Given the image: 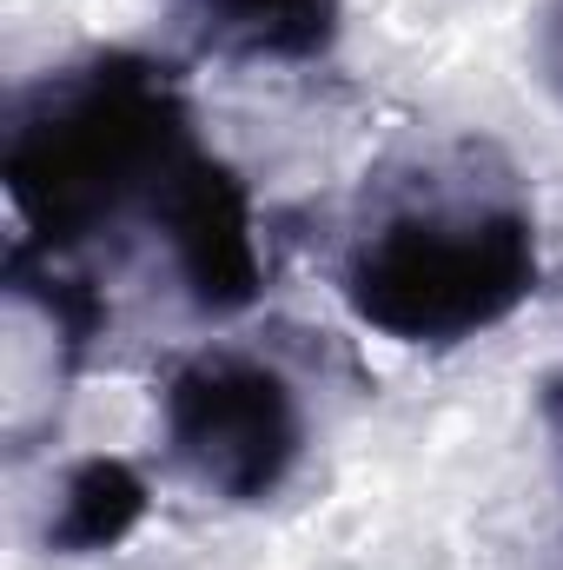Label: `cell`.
I'll use <instances>...</instances> for the list:
<instances>
[{
    "instance_id": "obj_1",
    "label": "cell",
    "mask_w": 563,
    "mask_h": 570,
    "mask_svg": "<svg viewBox=\"0 0 563 570\" xmlns=\"http://www.w3.org/2000/svg\"><path fill=\"white\" fill-rule=\"evenodd\" d=\"M192 153L199 134L179 73L152 53L107 47L13 100L0 179L20 239L53 259H80L93 246H120L127 226L152 233Z\"/></svg>"
},
{
    "instance_id": "obj_2",
    "label": "cell",
    "mask_w": 563,
    "mask_h": 570,
    "mask_svg": "<svg viewBox=\"0 0 563 570\" xmlns=\"http://www.w3.org/2000/svg\"><path fill=\"white\" fill-rule=\"evenodd\" d=\"M537 279V213L504 186V173L418 179L352 233L338 266V292L358 325L431 352L504 325Z\"/></svg>"
},
{
    "instance_id": "obj_3",
    "label": "cell",
    "mask_w": 563,
    "mask_h": 570,
    "mask_svg": "<svg viewBox=\"0 0 563 570\" xmlns=\"http://www.w3.org/2000/svg\"><path fill=\"white\" fill-rule=\"evenodd\" d=\"M159 431L172 464L226 504L279 498L305 458L298 392L253 352H192L159 392Z\"/></svg>"
},
{
    "instance_id": "obj_4",
    "label": "cell",
    "mask_w": 563,
    "mask_h": 570,
    "mask_svg": "<svg viewBox=\"0 0 563 570\" xmlns=\"http://www.w3.org/2000/svg\"><path fill=\"white\" fill-rule=\"evenodd\" d=\"M166 266L179 292L206 312V318H233L246 305H259L266 266H259V226H253V193L246 179L219 159V153H192L186 173L172 179L159 226H152Z\"/></svg>"
},
{
    "instance_id": "obj_5",
    "label": "cell",
    "mask_w": 563,
    "mask_h": 570,
    "mask_svg": "<svg viewBox=\"0 0 563 570\" xmlns=\"http://www.w3.org/2000/svg\"><path fill=\"white\" fill-rule=\"evenodd\" d=\"M199 53L239 67H312L338 47L345 0H172Z\"/></svg>"
},
{
    "instance_id": "obj_6",
    "label": "cell",
    "mask_w": 563,
    "mask_h": 570,
    "mask_svg": "<svg viewBox=\"0 0 563 570\" xmlns=\"http://www.w3.org/2000/svg\"><path fill=\"white\" fill-rule=\"evenodd\" d=\"M152 511V491L127 458H80L67 464L60 491H53V511H47V551L53 558H100V551H120Z\"/></svg>"
},
{
    "instance_id": "obj_7",
    "label": "cell",
    "mask_w": 563,
    "mask_h": 570,
    "mask_svg": "<svg viewBox=\"0 0 563 570\" xmlns=\"http://www.w3.org/2000/svg\"><path fill=\"white\" fill-rule=\"evenodd\" d=\"M0 279H7V292H13L20 305H33V312L53 325L67 365H73L87 345H100L107 325H113V305H107V292L93 285V273H80L73 259H53V253H40V246H27V239L7 246V273H0Z\"/></svg>"
},
{
    "instance_id": "obj_8",
    "label": "cell",
    "mask_w": 563,
    "mask_h": 570,
    "mask_svg": "<svg viewBox=\"0 0 563 570\" xmlns=\"http://www.w3.org/2000/svg\"><path fill=\"white\" fill-rule=\"evenodd\" d=\"M544 73H551V87L563 94V0L551 7V20H544Z\"/></svg>"
},
{
    "instance_id": "obj_9",
    "label": "cell",
    "mask_w": 563,
    "mask_h": 570,
    "mask_svg": "<svg viewBox=\"0 0 563 570\" xmlns=\"http://www.w3.org/2000/svg\"><path fill=\"white\" fill-rule=\"evenodd\" d=\"M544 419H551V438H557V451H563V365L551 372V385H544Z\"/></svg>"
}]
</instances>
